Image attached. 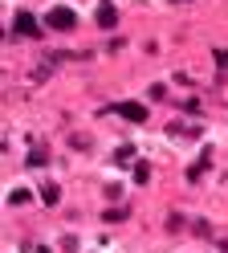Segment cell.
Listing matches in <instances>:
<instances>
[{
	"label": "cell",
	"mask_w": 228,
	"mask_h": 253,
	"mask_svg": "<svg viewBox=\"0 0 228 253\" xmlns=\"http://www.w3.org/2000/svg\"><path fill=\"white\" fill-rule=\"evenodd\" d=\"M12 29H16L21 37H37V33H41V25H37V17H33V12H16Z\"/></svg>",
	"instance_id": "cell-2"
},
{
	"label": "cell",
	"mask_w": 228,
	"mask_h": 253,
	"mask_svg": "<svg viewBox=\"0 0 228 253\" xmlns=\"http://www.w3.org/2000/svg\"><path fill=\"white\" fill-rule=\"evenodd\" d=\"M45 160H49V155H45V147H37V151H33V155H29V168H41Z\"/></svg>",
	"instance_id": "cell-5"
},
{
	"label": "cell",
	"mask_w": 228,
	"mask_h": 253,
	"mask_svg": "<svg viewBox=\"0 0 228 253\" xmlns=\"http://www.w3.org/2000/svg\"><path fill=\"white\" fill-rule=\"evenodd\" d=\"M41 196H45V204H57V184H45Z\"/></svg>",
	"instance_id": "cell-6"
},
{
	"label": "cell",
	"mask_w": 228,
	"mask_h": 253,
	"mask_svg": "<svg viewBox=\"0 0 228 253\" xmlns=\"http://www.w3.org/2000/svg\"><path fill=\"white\" fill-rule=\"evenodd\" d=\"M216 66H228V49H216Z\"/></svg>",
	"instance_id": "cell-7"
},
{
	"label": "cell",
	"mask_w": 228,
	"mask_h": 253,
	"mask_svg": "<svg viewBox=\"0 0 228 253\" xmlns=\"http://www.w3.org/2000/svg\"><path fill=\"white\" fill-rule=\"evenodd\" d=\"M118 25V8L114 4H98V29H114Z\"/></svg>",
	"instance_id": "cell-3"
},
{
	"label": "cell",
	"mask_w": 228,
	"mask_h": 253,
	"mask_svg": "<svg viewBox=\"0 0 228 253\" xmlns=\"http://www.w3.org/2000/svg\"><path fill=\"white\" fill-rule=\"evenodd\" d=\"M114 110H118V115H126V119H135V123L147 119V106H139V102H118Z\"/></svg>",
	"instance_id": "cell-4"
},
{
	"label": "cell",
	"mask_w": 228,
	"mask_h": 253,
	"mask_svg": "<svg viewBox=\"0 0 228 253\" xmlns=\"http://www.w3.org/2000/svg\"><path fill=\"white\" fill-rule=\"evenodd\" d=\"M45 21H49V29H57V33H70V29L77 25V17H74V8H61V4H57L53 12H49Z\"/></svg>",
	"instance_id": "cell-1"
}]
</instances>
